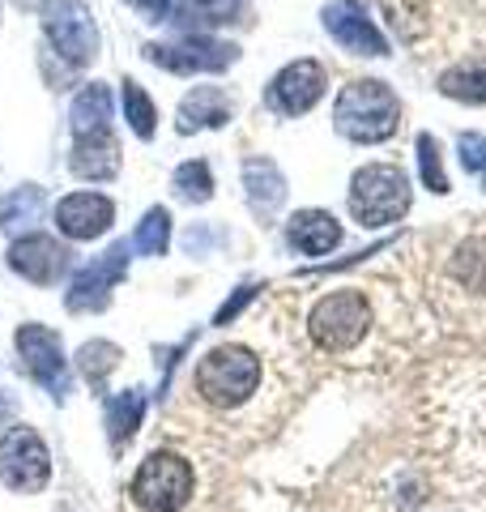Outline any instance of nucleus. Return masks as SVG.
Here are the masks:
<instances>
[{
  "instance_id": "obj_4",
  "label": "nucleus",
  "mask_w": 486,
  "mask_h": 512,
  "mask_svg": "<svg viewBox=\"0 0 486 512\" xmlns=\"http://www.w3.org/2000/svg\"><path fill=\"white\" fill-rule=\"evenodd\" d=\"M410 180L405 171L393 163H367L354 171L350 180V214L363 222V227H388V222L405 218L410 210Z\"/></svg>"
},
{
  "instance_id": "obj_29",
  "label": "nucleus",
  "mask_w": 486,
  "mask_h": 512,
  "mask_svg": "<svg viewBox=\"0 0 486 512\" xmlns=\"http://www.w3.org/2000/svg\"><path fill=\"white\" fill-rule=\"evenodd\" d=\"M256 299V286H239V291L231 295V299H226L222 303V308H218V316H214V325H231V320L243 312V308H248V303Z\"/></svg>"
},
{
  "instance_id": "obj_26",
  "label": "nucleus",
  "mask_w": 486,
  "mask_h": 512,
  "mask_svg": "<svg viewBox=\"0 0 486 512\" xmlns=\"http://www.w3.org/2000/svg\"><path fill=\"white\" fill-rule=\"evenodd\" d=\"M39 210H43V192H39V188H22L18 197L9 201V210L0 214V222H5V231H13V227H30V222L39 218Z\"/></svg>"
},
{
  "instance_id": "obj_5",
  "label": "nucleus",
  "mask_w": 486,
  "mask_h": 512,
  "mask_svg": "<svg viewBox=\"0 0 486 512\" xmlns=\"http://www.w3.org/2000/svg\"><path fill=\"white\" fill-rule=\"evenodd\" d=\"M371 329V303L363 291H333L324 295L312 316H307V333H312V342L320 350H329V355H346L354 350Z\"/></svg>"
},
{
  "instance_id": "obj_18",
  "label": "nucleus",
  "mask_w": 486,
  "mask_h": 512,
  "mask_svg": "<svg viewBox=\"0 0 486 512\" xmlns=\"http://www.w3.org/2000/svg\"><path fill=\"white\" fill-rule=\"evenodd\" d=\"M243 184H248V197L256 210H278L282 197H286V180H282V171L269 163V158H248L243 163Z\"/></svg>"
},
{
  "instance_id": "obj_14",
  "label": "nucleus",
  "mask_w": 486,
  "mask_h": 512,
  "mask_svg": "<svg viewBox=\"0 0 486 512\" xmlns=\"http://www.w3.org/2000/svg\"><path fill=\"white\" fill-rule=\"evenodd\" d=\"M64 265H69V252L47 235H22L18 244L9 248V269L30 278V282H39V286L56 282L64 274Z\"/></svg>"
},
{
  "instance_id": "obj_11",
  "label": "nucleus",
  "mask_w": 486,
  "mask_h": 512,
  "mask_svg": "<svg viewBox=\"0 0 486 512\" xmlns=\"http://www.w3.org/2000/svg\"><path fill=\"white\" fill-rule=\"evenodd\" d=\"M145 56H150L154 64H162L167 73H218L239 52L231 43H218V39H184L175 47L154 43V47H145Z\"/></svg>"
},
{
  "instance_id": "obj_1",
  "label": "nucleus",
  "mask_w": 486,
  "mask_h": 512,
  "mask_svg": "<svg viewBox=\"0 0 486 512\" xmlns=\"http://www.w3.org/2000/svg\"><path fill=\"white\" fill-rule=\"evenodd\" d=\"M333 124H337V133L359 141V146H376V141H388L397 133L401 103L384 82L363 77V82H350L342 94H337Z\"/></svg>"
},
{
  "instance_id": "obj_31",
  "label": "nucleus",
  "mask_w": 486,
  "mask_h": 512,
  "mask_svg": "<svg viewBox=\"0 0 486 512\" xmlns=\"http://www.w3.org/2000/svg\"><path fill=\"white\" fill-rule=\"evenodd\" d=\"M482 184H486V171H482Z\"/></svg>"
},
{
  "instance_id": "obj_15",
  "label": "nucleus",
  "mask_w": 486,
  "mask_h": 512,
  "mask_svg": "<svg viewBox=\"0 0 486 512\" xmlns=\"http://www.w3.org/2000/svg\"><path fill=\"white\" fill-rule=\"evenodd\" d=\"M286 235L303 256H324V252H333L337 244H342V227H337V218L324 214V210H299L295 218H290Z\"/></svg>"
},
{
  "instance_id": "obj_23",
  "label": "nucleus",
  "mask_w": 486,
  "mask_h": 512,
  "mask_svg": "<svg viewBox=\"0 0 486 512\" xmlns=\"http://www.w3.org/2000/svg\"><path fill=\"white\" fill-rule=\"evenodd\" d=\"M77 363H81V376H86L94 389H103L107 372L120 363V350L111 342H86V346H81V355H77Z\"/></svg>"
},
{
  "instance_id": "obj_9",
  "label": "nucleus",
  "mask_w": 486,
  "mask_h": 512,
  "mask_svg": "<svg viewBox=\"0 0 486 512\" xmlns=\"http://www.w3.org/2000/svg\"><path fill=\"white\" fill-rule=\"evenodd\" d=\"M18 355L26 363V372L35 376L39 384H47L56 397L69 393V376H64V350H60V338L52 329H43V325H22L18 329Z\"/></svg>"
},
{
  "instance_id": "obj_2",
  "label": "nucleus",
  "mask_w": 486,
  "mask_h": 512,
  "mask_svg": "<svg viewBox=\"0 0 486 512\" xmlns=\"http://www.w3.org/2000/svg\"><path fill=\"white\" fill-rule=\"evenodd\" d=\"M197 491V470L184 453L158 448L137 466L133 483H128V500L137 512H184Z\"/></svg>"
},
{
  "instance_id": "obj_24",
  "label": "nucleus",
  "mask_w": 486,
  "mask_h": 512,
  "mask_svg": "<svg viewBox=\"0 0 486 512\" xmlns=\"http://www.w3.org/2000/svg\"><path fill=\"white\" fill-rule=\"evenodd\" d=\"M124 116H128V124H133L137 137H154L158 111L150 103V94H145L137 82H124Z\"/></svg>"
},
{
  "instance_id": "obj_13",
  "label": "nucleus",
  "mask_w": 486,
  "mask_h": 512,
  "mask_svg": "<svg viewBox=\"0 0 486 512\" xmlns=\"http://www.w3.org/2000/svg\"><path fill=\"white\" fill-rule=\"evenodd\" d=\"M324 30L354 56H388L384 35L371 26V18L354 5V0H337V5L324 9Z\"/></svg>"
},
{
  "instance_id": "obj_10",
  "label": "nucleus",
  "mask_w": 486,
  "mask_h": 512,
  "mask_svg": "<svg viewBox=\"0 0 486 512\" xmlns=\"http://www.w3.org/2000/svg\"><path fill=\"white\" fill-rule=\"evenodd\" d=\"M324 94V69L316 60H295L269 82V107L282 116H303L312 111Z\"/></svg>"
},
{
  "instance_id": "obj_17",
  "label": "nucleus",
  "mask_w": 486,
  "mask_h": 512,
  "mask_svg": "<svg viewBox=\"0 0 486 512\" xmlns=\"http://www.w3.org/2000/svg\"><path fill=\"white\" fill-rule=\"evenodd\" d=\"M231 120V103L218 86H197L180 103V133H197V128H222Z\"/></svg>"
},
{
  "instance_id": "obj_28",
  "label": "nucleus",
  "mask_w": 486,
  "mask_h": 512,
  "mask_svg": "<svg viewBox=\"0 0 486 512\" xmlns=\"http://www.w3.org/2000/svg\"><path fill=\"white\" fill-rule=\"evenodd\" d=\"M461 163H465V171H474V175L486 171V137L482 133H465L461 137Z\"/></svg>"
},
{
  "instance_id": "obj_25",
  "label": "nucleus",
  "mask_w": 486,
  "mask_h": 512,
  "mask_svg": "<svg viewBox=\"0 0 486 512\" xmlns=\"http://www.w3.org/2000/svg\"><path fill=\"white\" fill-rule=\"evenodd\" d=\"M175 192H180L184 201H209L214 197V175H209V167L201 163V158H192V163H184L180 171H175Z\"/></svg>"
},
{
  "instance_id": "obj_27",
  "label": "nucleus",
  "mask_w": 486,
  "mask_h": 512,
  "mask_svg": "<svg viewBox=\"0 0 486 512\" xmlns=\"http://www.w3.org/2000/svg\"><path fill=\"white\" fill-rule=\"evenodd\" d=\"M418 167H423V184L431 192H448V175H444V163H440V146H435L431 133L418 137Z\"/></svg>"
},
{
  "instance_id": "obj_20",
  "label": "nucleus",
  "mask_w": 486,
  "mask_h": 512,
  "mask_svg": "<svg viewBox=\"0 0 486 512\" xmlns=\"http://www.w3.org/2000/svg\"><path fill=\"white\" fill-rule=\"evenodd\" d=\"M145 419V393L141 389H124L107 402V431H111V444H128L133 440V431L141 427Z\"/></svg>"
},
{
  "instance_id": "obj_6",
  "label": "nucleus",
  "mask_w": 486,
  "mask_h": 512,
  "mask_svg": "<svg viewBox=\"0 0 486 512\" xmlns=\"http://www.w3.org/2000/svg\"><path fill=\"white\" fill-rule=\"evenodd\" d=\"M52 478V453L35 427H9L0 440V483L9 491L35 495Z\"/></svg>"
},
{
  "instance_id": "obj_7",
  "label": "nucleus",
  "mask_w": 486,
  "mask_h": 512,
  "mask_svg": "<svg viewBox=\"0 0 486 512\" xmlns=\"http://www.w3.org/2000/svg\"><path fill=\"white\" fill-rule=\"evenodd\" d=\"M43 30L52 47L73 60V64H90L99 56V30H94V18L81 0H47L43 5Z\"/></svg>"
},
{
  "instance_id": "obj_19",
  "label": "nucleus",
  "mask_w": 486,
  "mask_h": 512,
  "mask_svg": "<svg viewBox=\"0 0 486 512\" xmlns=\"http://www.w3.org/2000/svg\"><path fill=\"white\" fill-rule=\"evenodd\" d=\"M107 120H111V90L103 82L81 86V94L73 99V128H77V137L103 133Z\"/></svg>"
},
{
  "instance_id": "obj_12",
  "label": "nucleus",
  "mask_w": 486,
  "mask_h": 512,
  "mask_svg": "<svg viewBox=\"0 0 486 512\" xmlns=\"http://www.w3.org/2000/svg\"><path fill=\"white\" fill-rule=\"evenodd\" d=\"M111 222H116V205H111V197H103V192H73V197H64L56 205V227L60 235L69 239H99Z\"/></svg>"
},
{
  "instance_id": "obj_16",
  "label": "nucleus",
  "mask_w": 486,
  "mask_h": 512,
  "mask_svg": "<svg viewBox=\"0 0 486 512\" xmlns=\"http://www.w3.org/2000/svg\"><path fill=\"white\" fill-rule=\"evenodd\" d=\"M73 171L81 175V180H111V175L120 171V141L111 137V128L90 133V137H77Z\"/></svg>"
},
{
  "instance_id": "obj_22",
  "label": "nucleus",
  "mask_w": 486,
  "mask_h": 512,
  "mask_svg": "<svg viewBox=\"0 0 486 512\" xmlns=\"http://www.w3.org/2000/svg\"><path fill=\"white\" fill-rule=\"evenodd\" d=\"M167 244H171V214L162 210V205H154V210L141 218V227L133 235V248L145 252V256H162Z\"/></svg>"
},
{
  "instance_id": "obj_3",
  "label": "nucleus",
  "mask_w": 486,
  "mask_h": 512,
  "mask_svg": "<svg viewBox=\"0 0 486 512\" xmlns=\"http://www.w3.org/2000/svg\"><path fill=\"white\" fill-rule=\"evenodd\" d=\"M192 384H197V393L209 406L235 410V406L248 402L256 393V384H261V359H256L248 346H214L197 363Z\"/></svg>"
},
{
  "instance_id": "obj_21",
  "label": "nucleus",
  "mask_w": 486,
  "mask_h": 512,
  "mask_svg": "<svg viewBox=\"0 0 486 512\" xmlns=\"http://www.w3.org/2000/svg\"><path fill=\"white\" fill-rule=\"evenodd\" d=\"M440 90L457 103H486V60H465L440 77Z\"/></svg>"
},
{
  "instance_id": "obj_8",
  "label": "nucleus",
  "mask_w": 486,
  "mask_h": 512,
  "mask_svg": "<svg viewBox=\"0 0 486 512\" xmlns=\"http://www.w3.org/2000/svg\"><path fill=\"white\" fill-rule=\"evenodd\" d=\"M124 269H128V244L107 248L99 261H90L73 278V291H69V299H64L69 303V312H99V308H107V299H111V291H116Z\"/></svg>"
},
{
  "instance_id": "obj_30",
  "label": "nucleus",
  "mask_w": 486,
  "mask_h": 512,
  "mask_svg": "<svg viewBox=\"0 0 486 512\" xmlns=\"http://www.w3.org/2000/svg\"><path fill=\"white\" fill-rule=\"evenodd\" d=\"M197 5H218V0H197Z\"/></svg>"
}]
</instances>
